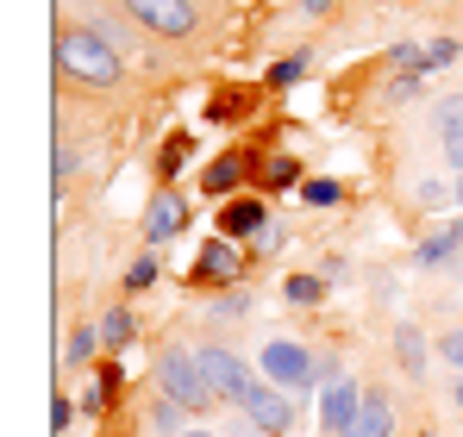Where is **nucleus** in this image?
<instances>
[{"instance_id":"obj_16","label":"nucleus","mask_w":463,"mask_h":437,"mask_svg":"<svg viewBox=\"0 0 463 437\" xmlns=\"http://www.w3.org/2000/svg\"><path fill=\"white\" fill-rule=\"evenodd\" d=\"M132 331H138V325H132V312H126V306H113V312L100 319V344H107V350H126V344H132Z\"/></svg>"},{"instance_id":"obj_30","label":"nucleus","mask_w":463,"mask_h":437,"mask_svg":"<svg viewBox=\"0 0 463 437\" xmlns=\"http://www.w3.org/2000/svg\"><path fill=\"white\" fill-rule=\"evenodd\" d=\"M420 207H445V181H420Z\"/></svg>"},{"instance_id":"obj_11","label":"nucleus","mask_w":463,"mask_h":437,"mask_svg":"<svg viewBox=\"0 0 463 437\" xmlns=\"http://www.w3.org/2000/svg\"><path fill=\"white\" fill-rule=\"evenodd\" d=\"M263 200H226V213H220V237H257L263 231Z\"/></svg>"},{"instance_id":"obj_23","label":"nucleus","mask_w":463,"mask_h":437,"mask_svg":"<svg viewBox=\"0 0 463 437\" xmlns=\"http://www.w3.org/2000/svg\"><path fill=\"white\" fill-rule=\"evenodd\" d=\"M263 181H269V188H295V181H301V163H288V156H276V163L263 169Z\"/></svg>"},{"instance_id":"obj_26","label":"nucleus","mask_w":463,"mask_h":437,"mask_svg":"<svg viewBox=\"0 0 463 437\" xmlns=\"http://www.w3.org/2000/svg\"><path fill=\"white\" fill-rule=\"evenodd\" d=\"M301 70H307L301 57H282V63L269 70V81H276V88H295V81H301Z\"/></svg>"},{"instance_id":"obj_25","label":"nucleus","mask_w":463,"mask_h":437,"mask_svg":"<svg viewBox=\"0 0 463 437\" xmlns=\"http://www.w3.org/2000/svg\"><path fill=\"white\" fill-rule=\"evenodd\" d=\"M156 282V256H138L132 269H126V288H151Z\"/></svg>"},{"instance_id":"obj_27","label":"nucleus","mask_w":463,"mask_h":437,"mask_svg":"<svg viewBox=\"0 0 463 437\" xmlns=\"http://www.w3.org/2000/svg\"><path fill=\"white\" fill-rule=\"evenodd\" d=\"M70 425H76V406H70V400L57 394V400H51V432L63 437V432H70Z\"/></svg>"},{"instance_id":"obj_15","label":"nucleus","mask_w":463,"mask_h":437,"mask_svg":"<svg viewBox=\"0 0 463 437\" xmlns=\"http://www.w3.org/2000/svg\"><path fill=\"white\" fill-rule=\"evenodd\" d=\"M182 419H194V413H188L182 400H169V394L151 406V432H156V437H182Z\"/></svg>"},{"instance_id":"obj_10","label":"nucleus","mask_w":463,"mask_h":437,"mask_svg":"<svg viewBox=\"0 0 463 437\" xmlns=\"http://www.w3.org/2000/svg\"><path fill=\"white\" fill-rule=\"evenodd\" d=\"M338 437H394V406H388V394H364L357 419H351Z\"/></svg>"},{"instance_id":"obj_14","label":"nucleus","mask_w":463,"mask_h":437,"mask_svg":"<svg viewBox=\"0 0 463 437\" xmlns=\"http://www.w3.org/2000/svg\"><path fill=\"white\" fill-rule=\"evenodd\" d=\"M238 181H244V156H220V163L201 175V188H207V194H220V200H226Z\"/></svg>"},{"instance_id":"obj_9","label":"nucleus","mask_w":463,"mask_h":437,"mask_svg":"<svg viewBox=\"0 0 463 437\" xmlns=\"http://www.w3.org/2000/svg\"><path fill=\"white\" fill-rule=\"evenodd\" d=\"M182 225H188V200H182L175 188H163L151 200V213H145V237H151V244H169Z\"/></svg>"},{"instance_id":"obj_7","label":"nucleus","mask_w":463,"mask_h":437,"mask_svg":"<svg viewBox=\"0 0 463 437\" xmlns=\"http://www.w3.org/2000/svg\"><path fill=\"white\" fill-rule=\"evenodd\" d=\"M357 406H364V387L345 375V368H326V394H319V425L326 432H345L351 419H357Z\"/></svg>"},{"instance_id":"obj_28","label":"nucleus","mask_w":463,"mask_h":437,"mask_svg":"<svg viewBox=\"0 0 463 437\" xmlns=\"http://www.w3.org/2000/svg\"><path fill=\"white\" fill-rule=\"evenodd\" d=\"M182 163H188V144H182V138H169V144H163V175H175Z\"/></svg>"},{"instance_id":"obj_21","label":"nucleus","mask_w":463,"mask_h":437,"mask_svg":"<svg viewBox=\"0 0 463 437\" xmlns=\"http://www.w3.org/2000/svg\"><path fill=\"white\" fill-rule=\"evenodd\" d=\"M100 350V325H76V338H70V363H88Z\"/></svg>"},{"instance_id":"obj_17","label":"nucleus","mask_w":463,"mask_h":437,"mask_svg":"<svg viewBox=\"0 0 463 437\" xmlns=\"http://www.w3.org/2000/svg\"><path fill=\"white\" fill-rule=\"evenodd\" d=\"M301 200H307V207H338L345 188H338L332 175H313V181H301Z\"/></svg>"},{"instance_id":"obj_36","label":"nucleus","mask_w":463,"mask_h":437,"mask_svg":"<svg viewBox=\"0 0 463 437\" xmlns=\"http://www.w3.org/2000/svg\"><path fill=\"white\" fill-rule=\"evenodd\" d=\"M182 437H213V432H182Z\"/></svg>"},{"instance_id":"obj_19","label":"nucleus","mask_w":463,"mask_h":437,"mask_svg":"<svg viewBox=\"0 0 463 437\" xmlns=\"http://www.w3.org/2000/svg\"><path fill=\"white\" fill-rule=\"evenodd\" d=\"M250 312V293L244 288H220V300H213V319H244Z\"/></svg>"},{"instance_id":"obj_4","label":"nucleus","mask_w":463,"mask_h":437,"mask_svg":"<svg viewBox=\"0 0 463 437\" xmlns=\"http://www.w3.org/2000/svg\"><path fill=\"white\" fill-rule=\"evenodd\" d=\"M194 357H201V368H207V381H213V394L226 400L232 413H244V406H250V394H257V375L244 368V357H232L226 344H201Z\"/></svg>"},{"instance_id":"obj_6","label":"nucleus","mask_w":463,"mask_h":437,"mask_svg":"<svg viewBox=\"0 0 463 437\" xmlns=\"http://www.w3.org/2000/svg\"><path fill=\"white\" fill-rule=\"evenodd\" d=\"M250 425H263V437H288L295 432V394L288 387H276V381H257V394H250Z\"/></svg>"},{"instance_id":"obj_29","label":"nucleus","mask_w":463,"mask_h":437,"mask_svg":"<svg viewBox=\"0 0 463 437\" xmlns=\"http://www.w3.org/2000/svg\"><path fill=\"white\" fill-rule=\"evenodd\" d=\"M76 169H81V156H76L70 144H57V169H51V175H57V181H70Z\"/></svg>"},{"instance_id":"obj_5","label":"nucleus","mask_w":463,"mask_h":437,"mask_svg":"<svg viewBox=\"0 0 463 437\" xmlns=\"http://www.w3.org/2000/svg\"><path fill=\"white\" fill-rule=\"evenodd\" d=\"M126 13L156 38H194V25H201L194 0H126Z\"/></svg>"},{"instance_id":"obj_20","label":"nucleus","mask_w":463,"mask_h":437,"mask_svg":"<svg viewBox=\"0 0 463 437\" xmlns=\"http://www.w3.org/2000/svg\"><path fill=\"white\" fill-rule=\"evenodd\" d=\"M319 293H326V275H288V300L295 306H313Z\"/></svg>"},{"instance_id":"obj_35","label":"nucleus","mask_w":463,"mask_h":437,"mask_svg":"<svg viewBox=\"0 0 463 437\" xmlns=\"http://www.w3.org/2000/svg\"><path fill=\"white\" fill-rule=\"evenodd\" d=\"M451 194H458V200H463V175H458V188H451Z\"/></svg>"},{"instance_id":"obj_12","label":"nucleus","mask_w":463,"mask_h":437,"mask_svg":"<svg viewBox=\"0 0 463 437\" xmlns=\"http://www.w3.org/2000/svg\"><path fill=\"white\" fill-rule=\"evenodd\" d=\"M458 244H463V225L451 218V225H439L432 237H420L413 263H420V269H439V263H451V250H458Z\"/></svg>"},{"instance_id":"obj_31","label":"nucleus","mask_w":463,"mask_h":437,"mask_svg":"<svg viewBox=\"0 0 463 437\" xmlns=\"http://www.w3.org/2000/svg\"><path fill=\"white\" fill-rule=\"evenodd\" d=\"M445 163L463 175V132H451V138H445Z\"/></svg>"},{"instance_id":"obj_3","label":"nucleus","mask_w":463,"mask_h":437,"mask_svg":"<svg viewBox=\"0 0 463 437\" xmlns=\"http://www.w3.org/2000/svg\"><path fill=\"white\" fill-rule=\"evenodd\" d=\"M257 368H263V381H276V387H288V394H301V387H313V381L326 375L295 338H269V344L257 350Z\"/></svg>"},{"instance_id":"obj_34","label":"nucleus","mask_w":463,"mask_h":437,"mask_svg":"<svg viewBox=\"0 0 463 437\" xmlns=\"http://www.w3.org/2000/svg\"><path fill=\"white\" fill-rule=\"evenodd\" d=\"M301 6H307V13H326V0H301Z\"/></svg>"},{"instance_id":"obj_18","label":"nucleus","mask_w":463,"mask_h":437,"mask_svg":"<svg viewBox=\"0 0 463 437\" xmlns=\"http://www.w3.org/2000/svg\"><path fill=\"white\" fill-rule=\"evenodd\" d=\"M432 132H439V138L463 132V94H451V100H439V107H432Z\"/></svg>"},{"instance_id":"obj_1","label":"nucleus","mask_w":463,"mask_h":437,"mask_svg":"<svg viewBox=\"0 0 463 437\" xmlns=\"http://www.w3.org/2000/svg\"><path fill=\"white\" fill-rule=\"evenodd\" d=\"M57 70L81 88H113L126 63H119V44H107L94 25H76V32H57Z\"/></svg>"},{"instance_id":"obj_37","label":"nucleus","mask_w":463,"mask_h":437,"mask_svg":"<svg viewBox=\"0 0 463 437\" xmlns=\"http://www.w3.org/2000/svg\"><path fill=\"white\" fill-rule=\"evenodd\" d=\"M426 437H439V432H426Z\"/></svg>"},{"instance_id":"obj_32","label":"nucleus","mask_w":463,"mask_h":437,"mask_svg":"<svg viewBox=\"0 0 463 437\" xmlns=\"http://www.w3.org/2000/svg\"><path fill=\"white\" fill-rule=\"evenodd\" d=\"M244 419H250V413H238V419L226 425V437H263V425H244Z\"/></svg>"},{"instance_id":"obj_13","label":"nucleus","mask_w":463,"mask_h":437,"mask_svg":"<svg viewBox=\"0 0 463 437\" xmlns=\"http://www.w3.org/2000/svg\"><path fill=\"white\" fill-rule=\"evenodd\" d=\"M394 357H401V368H407L413 381H426V338H420V325H413V319H401V325H394Z\"/></svg>"},{"instance_id":"obj_24","label":"nucleus","mask_w":463,"mask_h":437,"mask_svg":"<svg viewBox=\"0 0 463 437\" xmlns=\"http://www.w3.org/2000/svg\"><path fill=\"white\" fill-rule=\"evenodd\" d=\"M439 357H445V363H451V368L463 375V325H458V331H445V338H439Z\"/></svg>"},{"instance_id":"obj_22","label":"nucleus","mask_w":463,"mask_h":437,"mask_svg":"<svg viewBox=\"0 0 463 437\" xmlns=\"http://www.w3.org/2000/svg\"><path fill=\"white\" fill-rule=\"evenodd\" d=\"M458 63V38H432L426 44V70H451Z\"/></svg>"},{"instance_id":"obj_33","label":"nucleus","mask_w":463,"mask_h":437,"mask_svg":"<svg viewBox=\"0 0 463 437\" xmlns=\"http://www.w3.org/2000/svg\"><path fill=\"white\" fill-rule=\"evenodd\" d=\"M451 400H458V413H463V375H458V387H451Z\"/></svg>"},{"instance_id":"obj_2","label":"nucleus","mask_w":463,"mask_h":437,"mask_svg":"<svg viewBox=\"0 0 463 437\" xmlns=\"http://www.w3.org/2000/svg\"><path fill=\"white\" fill-rule=\"evenodd\" d=\"M156 394L182 400V406H188L194 419L220 406V394H213V381H207V368H201V357H194V350H182V344L156 357Z\"/></svg>"},{"instance_id":"obj_8","label":"nucleus","mask_w":463,"mask_h":437,"mask_svg":"<svg viewBox=\"0 0 463 437\" xmlns=\"http://www.w3.org/2000/svg\"><path fill=\"white\" fill-rule=\"evenodd\" d=\"M194 275H201V282H220V288H238V275H244V256H238V244H232V237H213V244L201 250Z\"/></svg>"}]
</instances>
